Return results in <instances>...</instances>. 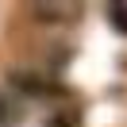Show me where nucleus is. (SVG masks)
<instances>
[{
	"instance_id": "f257e3e1",
	"label": "nucleus",
	"mask_w": 127,
	"mask_h": 127,
	"mask_svg": "<svg viewBox=\"0 0 127 127\" xmlns=\"http://www.w3.org/2000/svg\"><path fill=\"white\" fill-rule=\"evenodd\" d=\"M31 16H39V19H73L77 4H31Z\"/></svg>"
},
{
	"instance_id": "f03ea898",
	"label": "nucleus",
	"mask_w": 127,
	"mask_h": 127,
	"mask_svg": "<svg viewBox=\"0 0 127 127\" xmlns=\"http://www.w3.org/2000/svg\"><path fill=\"white\" fill-rule=\"evenodd\" d=\"M108 16H112V23H116L119 31H127V0H116L108 8Z\"/></svg>"
}]
</instances>
